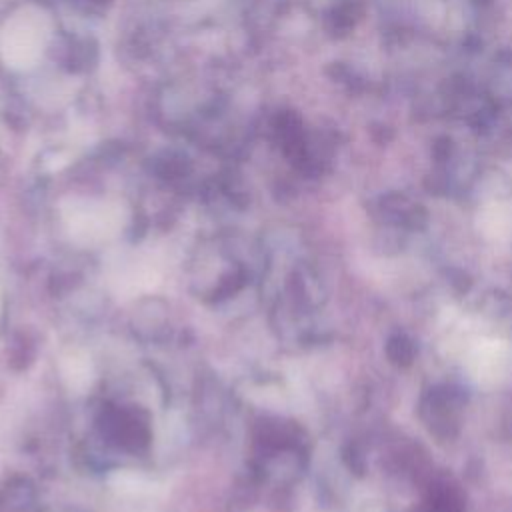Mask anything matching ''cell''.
<instances>
[{"label":"cell","instance_id":"1","mask_svg":"<svg viewBox=\"0 0 512 512\" xmlns=\"http://www.w3.org/2000/svg\"><path fill=\"white\" fill-rule=\"evenodd\" d=\"M60 370H62L64 382L74 392H82L84 388H88L92 382V374H94L90 358H86L80 352H70L68 356H64Z\"/></svg>","mask_w":512,"mask_h":512},{"label":"cell","instance_id":"2","mask_svg":"<svg viewBox=\"0 0 512 512\" xmlns=\"http://www.w3.org/2000/svg\"><path fill=\"white\" fill-rule=\"evenodd\" d=\"M112 486L122 492V494H130V496H142V494H150L154 492V482L148 480L146 476L132 472V470H120L112 476Z\"/></svg>","mask_w":512,"mask_h":512}]
</instances>
